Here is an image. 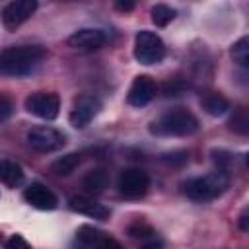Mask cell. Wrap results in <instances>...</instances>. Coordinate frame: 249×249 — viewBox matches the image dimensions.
I'll use <instances>...</instances> for the list:
<instances>
[{
  "mask_svg": "<svg viewBox=\"0 0 249 249\" xmlns=\"http://www.w3.org/2000/svg\"><path fill=\"white\" fill-rule=\"evenodd\" d=\"M47 58L41 45H12L0 51V76L21 78L35 72Z\"/></svg>",
  "mask_w": 249,
  "mask_h": 249,
  "instance_id": "obj_1",
  "label": "cell"
},
{
  "mask_svg": "<svg viewBox=\"0 0 249 249\" xmlns=\"http://www.w3.org/2000/svg\"><path fill=\"white\" fill-rule=\"evenodd\" d=\"M198 130V119L185 107H175L150 123L154 136H191Z\"/></svg>",
  "mask_w": 249,
  "mask_h": 249,
  "instance_id": "obj_2",
  "label": "cell"
},
{
  "mask_svg": "<svg viewBox=\"0 0 249 249\" xmlns=\"http://www.w3.org/2000/svg\"><path fill=\"white\" fill-rule=\"evenodd\" d=\"M230 185V179H228V173L224 171H212L208 175H202V177H193L189 181L183 183V193L195 200V202H208V200H214L218 198L220 195L226 193Z\"/></svg>",
  "mask_w": 249,
  "mask_h": 249,
  "instance_id": "obj_3",
  "label": "cell"
},
{
  "mask_svg": "<svg viewBox=\"0 0 249 249\" xmlns=\"http://www.w3.org/2000/svg\"><path fill=\"white\" fill-rule=\"evenodd\" d=\"M163 56H165V45H163V41L158 33L148 31V29H142V31L136 33V37H134V58L140 64L152 66V64L161 62Z\"/></svg>",
  "mask_w": 249,
  "mask_h": 249,
  "instance_id": "obj_4",
  "label": "cell"
},
{
  "mask_svg": "<svg viewBox=\"0 0 249 249\" xmlns=\"http://www.w3.org/2000/svg\"><path fill=\"white\" fill-rule=\"evenodd\" d=\"M27 144L35 152L51 154V152L64 148L66 136H64V132H60L54 126H35L27 132Z\"/></svg>",
  "mask_w": 249,
  "mask_h": 249,
  "instance_id": "obj_5",
  "label": "cell"
},
{
  "mask_svg": "<svg viewBox=\"0 0 249 249\" xmlns=\"http://www.w3.org/2000/svg\"><path fill=\"white\" fill-rule=\"evenodd\" d=\"M117 189L124 198H140L150 189V177L140 167H126L117 179Z\"/></svg>",
  "mask_w": 249,
  "mask_h": 249,
  "instance_id": "obj_6",
  "label": "cell"
},
{
  "mask_svg": "<svg viewBox=\"0 0 249 249\" xmlns=\"http://www.w3.org/2000/svg\"><path fill=\"white\" fill-rule=\"evenodd\" d=\"M25 109L39 117V119H45V121H53L56 119L58 111H60V99L56 93H47V91H37V93H31L27 99H25Z\"/></svg>",
  "mask_w": 249,
  "mask_h": 249,
  "instance_id": "obj_7",
  "label": "cell"
},
{
  "mask_svg": "<svg viewBox=\"0 0 249 249\" xmlns=\"http://www.w3.org/2000/svg\"><path fill=\"white\" fill-rule=\"evenodd\" d=\"M101 111V101L95 95H80L76 97L72 109H70V124L74 128H86L89 121Z\"/></svg>",
  "mask_w": 249,
  "mask_h": 249,
  "instance_id": "obj_8",
  "label": "cell"
},
{
  "mask_svg": "<svg viewBox=\"0 0 249 249\" xmlns=\"http://www.w3.org/2000/svg\"><path fill=\"white\" fill-rule=\"evenodd\" d=\"M76 249H123L117 239L91 226H82L76 231Z\"/></svg>",
  "mask_w": 249,
  "mask_h": 249,
  "instance_id": "obj_9",
  "label": "cell"
},
{
  "mask_svg": "<svg viewBox=\"0 0 249 249\" xmlns=\"http://www.w3.org/2000/svg\"><path fill=\"white\" fill-rule=\"evenodd\" d=\"M156 91H158V84L154 82V78H150L148 74H140L132 80L126 93V101L132 107H144L156 97Z\"/></svg>",
  "mask_w": 249,
  "mask_h": 249,
  "instance_id": "obj_10",
  "label": "cell"
},
{
  "mask_svg": "<svg viewBox=\"0 0 249 249\" xmlns=\"http://www.w3.org/2000/svg\"><path fill=\"white\" fill-rule=\"evenodd\" d=\"M35 10H37V2L35 0H14V2L4 6L2 23H4L6 29H16L23 21H27L33 16Z\"/></svg>",
  "mask_w": 249,
  "mask_h": 249,
  "instance_id": "obj_11",
  "label": "cell"
},
{
  "mask_svg": "<svg viewBox=\"0 0 249 249\" xmlns=\"http://www.w3.org/2000/svg\"><path fill=\"white\" fill-rule=\"evenodd\" d=\"M23 198L27 204H31L37 210H54L58 206L56 195L43 183H31L29 187H25Z\"/></svg>",
  "mask_w": 249,
  "mask_h": 249,
  "instance_id": "obj_12",
  "label": "cell"
},
{
  "mask_svg": "<svg viewBox=\"0 0 249 249\" xmlns=\"http://www.w3.org/2000/svg\"><path fill=\"white\" fill-rule=\"evenodd\" d=\"M105 41H107L105 33L101 29H93V27L78 29L68 37V45L78 51H97L105 45Z\"/></svg>",
  "mask_w": 249,
  "mask_h": 249,
  "instance_id": "obj_13",
  "label": "cell"
},
{
  "mask_svg": "<svg viewBox=\"0 0 249 249\" xmlns=\"http://www.w3.org/2000/svg\"><path fill=\"white\" fill-rule=\"evenodd\" d=\"M68 206H70V210H74L78 214H84V216H89L93 220H107L109 214H111L107 206H103L101 202H97L93 198H88V196H72Z\"/></svg>",
  "mask_w": 249,
  "mask_h": 249,
  "instance_id": "obj_14",
  "label": "cell"
},
{
  "mask_svg": "<svg viewBox=\"0 0 249 249\" xmlns=\"http://www.w3.org/2000/svg\"><path fill=\"white\" fill-rule=\"evenodd\" d=\"M128 235L138 243L140 249H163L161 237L144 222H134L128 228Z\"/></svg>",
  "mask_w": 249,
  "mask_h": 249,
  "instance_id": "obj_15",
  "label": "cell"
},
{
  "mask_svg": "<svg viewBox=\"0 0 249 249\" xmlns=\"http://www.w3.org/2000/svg\"><path fill=\"white\" fill-rule=\"evenodd\" d=\"M23 179H25L23 169L16 161H12V160H2L0 161V183L14 189V187H19L23 183Z\"/></svg>",
  "mask_w": 249,
  "mask_h": 249,
  "instance_id": "obj_16",
  "label": "cell"
},
{
  "mask_svg": "<svg viewBox=\"0 0 249 249\" xmlns=\"http://www.w3.org/2000/svg\"><path fill=\"white\" fill-rule=\"evenodd\" d=\"M200 105H202V109L208 113V115H212V117H220V115H224L228 109H230V101L222 95V93H206L202 99H200Z\"/></svg>",
  "mask_w": 249,
  "mask_h": 249,
  "instance_id": "obj_17",
  "label": "cell"
},
{
  "mask_svg": "<svg viewBox=\"0 0 249 249\" xmlns=\"http://www.w3.org/2000/svg\"><path fill=\"white\" fill-rule=\"evenodd\" d=\"M107 181H109L107 171L103 167H95V169H91V171L86 173V177L82 179V185L89 193H101L107 187Z\"/></svg>",
  "mask_w": 249,
  "mask_h": 249,
  "instance_id": "obj_18",
  "label": "cell"
},
{
  "mask_svg": "<svg viewBox=\"0 0 249 249\" xmlns=\"http://www.w3.org/2000/svg\"><path fill=\"white\" fill-rule=\"evenodd\" d=\"M80 163V154H66L62 158H58L56 161H53V171L56 175H70Z\"/></svg>",
  "mask_w": 249,
  "mask_h": 249,
  "instance_id": "obj_19",
  "label": "cell"
},
{
  "mask_svg": "<svg viewBox=\"0 0 249 249\" xmlns=\"http://www.w3.org/2000/svg\"><path fill=\"white\" fill-rule=\"evenodd\" d=\"M150 16H152V21H154L156 25L165 27L167 23L173 21V18H175V10L169 8L167 4H156V6L150 10Z\"/></svg>",
  "mask_w": 249,
  "mask_h": 249,
  "instance_id": "obj_20",
  "label": "cell"
},
{
  "mask_svg": "<svg viewBox=\"0 0 249 249\" xmlns=\"http://www.w3.org/2000/svg\"><path fill=\"white\" fill-rule=\"evenodd\" d=\"M231 56L233 60L239 64V66H247L249 64V39L247 37H241L237 43H233L231 47Z\"/></svg>",
  "mask_w": 249,
  "mask_h": 249,
  "instance_id": "obj_21",
  "label": "cell"
},
{
  "mask_svg": "<svg viewBox=\"0 0 249 249\" xmlns=\"http://www.w3.org/2000/svg\"><path fill=\"white\" fill-rule=\"evenodd\" d=\"M12 113H14V101L8 95L0 93V123L8 121L12 117Z\"/></svg>",
  "mask_w": 249,
  "mask_h": 249,
  "instance_id": "obj_22",
  "label": "cell"
},
{
  "mask_svg": "<svg viewBox=\"0 0 249 249\" xmlns=\"http://www.w3.org/2000/svg\"><path fill=\"white\" fill-rule=\"evenodd\" d=\"M230 124H231V128H235L237 132L245 134V132H247V117H245V113L239 111L237 117H233V119L230 121Z\"/></svg>",
  "mask_w": 249,
  "mask_h": 249,
  "instance_id": "obj_23",
  "label": "cell"
},
{
  "mask_svg": "<svg viewBox=\"0 0 249 249\" xmlns=\"http://www.w3.org/2000/svg\"><path fill=\"white\" fill-rule=\"evenodd\" d=\"M6 249H29V245H27V241H25L21 235L14 233L12 237H8V241H6Z\"/></svg>",
  "mask_w": 249,
  "mask_h": 249,
  "instance_id": "obj_24",
  "label": "cell"
},
{
  "mask_svg": "<svg viewBox=\"0 0 249 249\" xmlns=\"http://www.w3.org/2000/svg\"><path fill=\"white\" fill-rule=\"evenodd\" d=\"M237 224H239V230H241V231H247V230H249V208H247V206L241 210Z\"/></svg>",
  "mask_w": 249,
  "mask_h": 249,
  "instance_id": "obj_25",
  "label": "cell"
},
{
  "mask_svg": "<svg viewBox=\"0 0 249 249\" xmlns=\"http://www.w3.org/2000/svg\"><path fill=\"white\" fill-rule=\"evenodd\" d=\"M115 8L121 10V12H130V10L134 8V4H132V2H117Z\"/></svg>",
  "mask_w": 249,
  "mask_h": 249,
  "instance_id": "obj_26",
  "label": "cell"
}]
</instances>
